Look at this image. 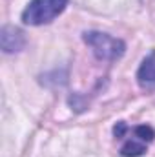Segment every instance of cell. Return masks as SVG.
<instances>
[{"label": "cell", "mask_w": 155, "mask_h": 157, "mask_svg": "<svg viewBox=\"0 0 155 157\" xmlns=\"http://www.w3.org/2000/svg\"><path fill=\"white\" fill-rule=\"evenodd\" d=\"M82 39L93 49V55L99 60L113 62L117 59H120L126 51V44L122 40L115 39L108 33H102V31H86L82 33Z\"/></svg>", "instance_id": "6da1fadb"}, {"label": "cell", "mask_w": 155, "mask_h": 157, "mask_svg": "<svg viewBox=\"0 0 155 157\" xmlns=\"http://www.w3.org/2000/svg\"><path fill=\"white\" fill-rule=\"evenodd\" d=\"M68 6V0H31L22 11V22L28 26H44L53 22Z\"/></svg>", "instance_id": "7a4b0ae2"}, {"label": "cell", "mask_w": 155, "mask_h": 157, "mask_svg": "<svg viewBox=\"0 0 155 157\" xmlns=\"http://www.w3.org/2000/svg\"><path fill=\"white\" fill-rule=\"evenodd\" d=\"M0 46L4 53H18L26 48V35L15 26H4L0 31Z\"/></svg>", "instance_id": "3957f363"}, {"label": "cell", "mask_w": 155, "mask_h": 157, "mask_svg": "<svg viewBox=\"0 0 155 157\" xmlns=\"http://www.w3.org/2000/svg\"><path fill=\"white\" fill-rule=\"evenodd\" d=\"M137 82L142 90H155V51H152L141 64L137 71Z\"/></svg>", "instance_id": "277c9868"}, {"label": "cell", "mask_w": 155, "mask_h": 157, "mask_svg": "<svg viewBox=\"0 0 155 157\" xmlns=\"http://www.w3.org/2000/svg\"><path fill=\"white\" fill-rule=\"evenodd\" d=\"M144 152H146V143H142V141H139L135 137L126 141L124 146L120 148V155L122 157H141L144 155Z\"/></svg>", "instance_id": "5b68a950"}, {"label": "cell", "mask_w": 155, "mask_h": 157, "mask_svg": "<svg viewBox=\"0 0 155 157\" xmlns=\"http://www.w3.org/2000/svg\"><path fill=\"white\" fill-rule=\"evenodd\" d=\"M133 137L142 141V143H152L155 137V132L152 126H146V124H141V126H135L133 128Z\"/></svg>", "instance_id": "8992f818"}, {"label": "cell", "mask_w": 155, "mask_h": 157, "mask_svg": "<svg viewBox=\"0 0 155 157\" xmlns=\"http://www.w3.org/2000/svg\"><path fill=\"white\" fill-rule=\"evenodd\" d=\"M128 132H130V128H128V124H126V122H122V121H120V122H117L115 128H113V135H115L117 139H122Z\"/></svg>", "instance_id": "52a82bcc"}]
</instances>
